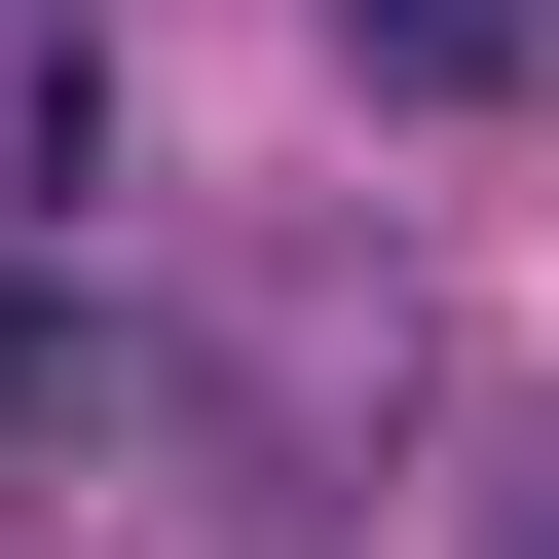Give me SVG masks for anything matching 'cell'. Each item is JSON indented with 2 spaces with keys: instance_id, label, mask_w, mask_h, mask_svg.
<instances>
[{
  "instance_id": "obj_1",
  "label": "cell",
  "mask_w": 559,
  "mask_h": 559,
  "mask_svg": "<svg viewBox=\"0 0 559 559\" xmlns=\"http://www.w3.org/2000/svg\"><path fill=\"white\" fill-rule=\"evenodd\" d=\"M336 75H373V112H485V75H522V0H336Z\"/></svg>"
}]
</instances>
